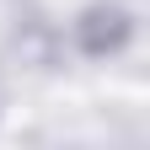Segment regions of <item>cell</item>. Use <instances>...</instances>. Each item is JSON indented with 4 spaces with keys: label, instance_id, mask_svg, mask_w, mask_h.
<instances>
[{
    "label": "cell",
    "instance_id": "cell-1",
    "mask_svg": "<svg viewBox=\"0 0 150 150\" xmlns=\"http://www.w3.org/2000/svg\"><path fill=\"white\" fill-rule=\"evenodd\" d=\"M75 32H81V48L86 54H118L129 38H134V22H129L123 6H91Z\"/></svg>",
    "mask_w": 150,
    "mask_h": 150
}]
</instances>
